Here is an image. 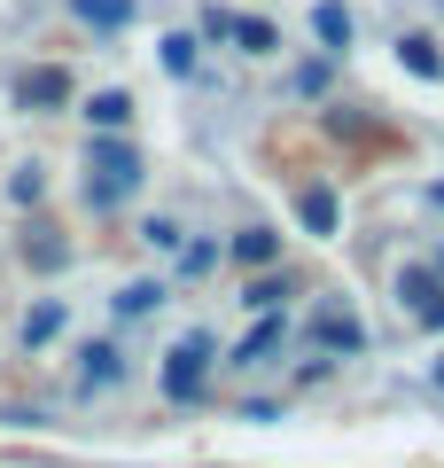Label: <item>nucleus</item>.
I'll return each mask as SVG.
<instances>
[{
    "label": "nucleus",
    "instance_id": "1",
    "mask_svg": "<svg viewBox=\"0 0 444 468\" xmlns=\"http://www.w3.org/2000/svg\"><path fill=\"white\" fill-rule=\"evenodd\" d=\"M132 187H141V149H132L125 133H94L86 141V203L110 211V203H125Z\"/></svg>",
    "mask_w": 444,
    "mask_h": 468
},
{
    "label": "nucleus",
    "instance_id": "2",
    "mask_svg": "<svg viewBox=\"0 0 444 468\" xmlns=\"http://www.w3.org/2000/svg\"><path fill=\"white\" fill-rule=\"evenodd\" d=\"M70 101H79V86H70L63 63H32V70H16V110H24V117H55V110H70Z\"/></svg>",
    "mask_w": 444,
    "mask_h": 468
},
{
    "label": "nucleus",
    "instance_id": "3",
    "mask_svg": "<svg viewBox=\"0 0 444 468\" xmlns=\"http://www.w3.org/2000/svg\"><path fill=\"white\" fill-rule=\"evenodd\" d=\"M211 359H218L211 335H180V344H172V359H164V399H196L203 375H211Z\"/></svg>",
    "mask_w": 444,
    "mask_h": 468
},
{
    "label": "nucleus",
    "instance_id": "4",
    "mask_svg": "<svg viewBox=\"0 0 444 468\" xmlns=\"http://www.w3.org/2000/svg\"><path fill=\"white\" fill-rule=\"evenodd\" d=\"M312 344H320V351H366V320L351 313V304H320Z\"/></svg>",
    "mask_w": 444,
    "mask_h": 468
},
{
    "label": "nucleus",
    "instance_id": "5",
    "mask_svg": "<svg viewBox=\"0 0 444 468\" xmlns=\"http://www.w3.org/2000/svg\"><path fill=\"white\" fill-rule=\"evenodd\" d=\"M86 125H94V133H125L132 125V94L125 86H101V94L86 101Z\"/></svg>",
    "mask_w": 444,
    "mask_h": 468
},
{
    "label": "nucleus",
    "instance_id": "6",
    "mask_svg": "<svg viewBox=\"0 0 444 468\" xmlns=\"http://www.w3.org/2000/svg\"><path fill=\"white\" fill-rule=\"evenodd\" d=\"M280 335H289V320H280V313H258V328H249L242 351H234V367H258V359H273Z\"/></svg>",
    "mask_w": 444,
    "mask_h": 468
},
{
    "label": "nucleus",
    "instance_id": "7",
    "mask_svg": "<svg viewBox=\"0 0 444 468\" xmlns=\"http://www.w3.org/2000/svg\"><path fill=\"white\" fill-rule=\"evenodd\" d=\"M117 375H125V351H117V344H86L79 351V383L86 390H110Z\"/></svg>",
    "mask_w": 444,
    "mask_h": 468
},
{
    "label": "nucleus",
    "instance_id": "8",
    "mask_svg": "<svg viewBox=\"0 0 444 468\" xmlns=\"http://www.w3.org/2000/svg\"><path fill=\"white\" fill-rule=\"evenodd\" d=\"M132 8H141V0H70V16H79L86 32H125Z\"/></svg>",
    "mask_w": 444,
    "mask_h": 468
},
{
    "label": "nucleus",
    "instance_id": "9",
    "mask_svg": "<svg viewBox=\"0 0 444 468\" xmlns=\"http://www.w3.org/2000/svg\"><path fill=\"white\" fill-rule=\"evenodd\" d=\"M312 32H320V48H328V55H344L359 24H351V8H344V0H320V8H312Z\"/></svg>",
    "mask_w": 444,
    "mask_h": 468
},
{
    "label": "nucleus",
    "instance_id": "10",
    "mask_svg": "<svg viewBox=\"0 0 444 468\" xmlns=\"http://www.w3.org/2000/svg\"><path fill=\"white\" fill-rule=\"evenodd\" d=\"M63 297H39L32 313H24V351H39V344H55V335H63Z\"/></svg>",
    "mask_w": 444,
    "mask_h": 468
},
{
    "label": "nucleus",
    "instance_id": "11",
    "mask_svg": "<svg viewBox=\"0 0 444 468\" xmlns=\"http://www.w3.org/2000/svg\"><path fill=\"white\" fill-rule=\"evenodd\" d=\"M227 39H234L242 55H280V32H273L265 16H227Z\"/></svg>",
    "mask_w": 444,
    "mask_h": 468
},
{
    "label": "nucleus",
    "instance_id": "12",
    "mask_svg": "<svg viewBox=\"0 0 444 468\" xmlns=\"http://www.w3.org/2000/svg\"><path fill=\"white\" fill-rule=\"evenodd\" d=\"M24 266H32V273H63L70 266V242H55L48 227H32V234H24Z\"/></svg>",
    "mask_w": 444,
    "mask_h": 468
},
{
    "label": "nucleus",
    "instance_id": "13",
    "mask_svg": "<svg viewBox=\"0 0 444 468\" xmlns=\"http://www.w3.org/2000/svg\"><path fill=\"white\" fill-rule=\"evenodd\" d=\"M397 63H406L413 79H444V55H437V39H428V32H406V39H397Z\"/></svg>",
    "mask_w": 444,
    "mask_h": 468
},
{
    "label": "nucleus",
    "instance_id": "14",
    "mask_svg": "<svg viewBox=\"0 0 444 468\" xmlns=\"http://www.w3.org/2000/svg\"><path fill=\"white\" fill-rule=\"evenodd\" d=\"M280 297H296V273H258V282L242 289L249 313H280Z\"/></svg>",
    "mask_w": 444,
    "mask_h": 468
},
{
    "label": "nucleus",
    "instance_id": "15",
    "mask_svg": "<svg viewBox=\"0 0 444 468\" xmlns=\"http://www.w3.org/2000/svg\"><path fill=\"white\" fill-rule=\"evenodd\" d=\"M234 258H242V266H273V258H280V234L273 227H242V234H234Z\"/></svg>",
    "mask_w": 444,
    "mask_h": 468
},
{
    "label": "nucleus",
    "instance_id": "16",
    "mask_svg": "<svg viewBox=\"0 0 444 468\" xmlns=\"http://www.w3.org/2000/svg\"><path fill=\"white\" fill-rule=\"evenodd\" d=\"M296 218H304V234H335V196L328 187H304L296 196Z\"/></svg>",
    "mask_w": 444,
    "mask_h": 468
},
{
    "label": "nucleus",
    "instance_id": "17",
    "mask_svg": "<svg viewBox=\"0 0 444 468\" xmlns=\"http://www.w3.org/2000/svg\"><path fill=\"white\" fill-rule=\"evenodd\" d=\"M164 304V282H125L117 289V320H141V313H156Z\"/></svg>",
    "mask_w": 444,
    "mask_h": 468
},
{
    "label": "nucleus",
    "instance_id": "18",
    "mask_svg": "<svg viewBox=\"0 0 444 468\" xmlns=\"http://www.w3.org/2000/svg\"><path fill=\"white\" fill-rule=\"evenodd\" d=\"M397 297H406L413 313H428V304H437V273H428V266H406V273H397Z\"/></svg>",
    "mask_w": 444,
    "mask_h": 468
},
{
    "label": "nucleus",
    "instance_id": "19",
    "mask_svg": "<svg viewBox=\"0 0 444 468\" xmlns=\"http://www.w3.org/2000/svg\"><path fill=\"white\" fill-rule=\"evenodd\" d=\"M196 48H203L196 32H172L164 39V70H172V79H196Z\"/></svg>",
    "mask_w": 444,
    "mask_h": 468
},
{
    "label": "nucleus",
    "instance_id": "20",
    "mask_svg": "<svg viewBox=\"0 0 444 468\" xmlns=\"http://www.w3.org/2000/svg\"><path fill=\"white\" fill-rule=\"evenodd\" d=\"M141 242H148V250H180V218H164V211L141 218Z\"/></svg>",
    "mask_w": 444,
    "mask_h": 468
},
{
    "label": "nucleus",
    "instance_id": "21",
    "mask_svg": "<svg viewBox=\"0 0 444 468\" xmlns=\"http://www.w3.org/2000/svg\"><path fill=\"white\" fill-rule=\"evenodd\" d=\"M8 196H16V203H39V196H48V172H39V165H24L16 180H8Z\"/></svg>",
    "mask_w": 444,
    "mask_h": 468
},
{
    "label": "nucleus",
    "instance_id": "22",
    "mask_svg": "<svg viewBox=\"0 0 444 468\" xmlns=\"http://www.w3.org/2000/svg\"><path fill=\"white\" fill-rule=\"evenodd\" d=\"M421 320H428V328H444V297H437V304H428V313H421Z\"/></svg>",
    "mask_w": 444,
    "mask_h": 468
},
{
    "label": "nucleus",
    "instance_id": "23",
    "mask_svg": "<svg viewBox=\"0 0 444 468\" xmlns=\"http://www.w3.org/2000/svg\"><path fill=\"white\" fill-rule=\"evenodd\" d=\"M428 203H437V211H444V180H437V187H428Z\"/></svg>",
    "mask_w": 444,
    "mask_h": 468
},
{
    "label": "nucleus",
    "instance_id": "24",
    "mask_svg": "<svg viewBox=\"0 0 444 468\" xmlns=\"http://www.w3.org/2000/svg\"><path fill=\"white\" fill-rule=\"evenodd\" d=\"M437 383H444V359H437Z\"/></svg>",
    "mask_w": 444,
    "mask_h": 468
}]
</instances>
